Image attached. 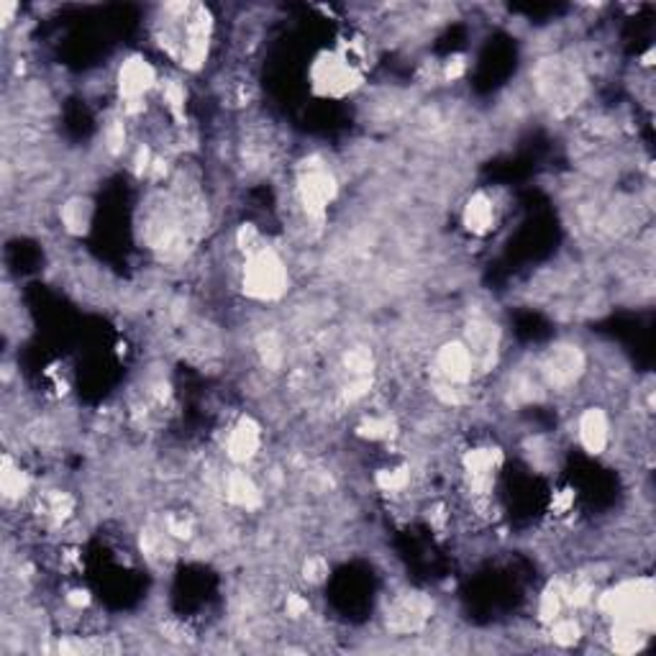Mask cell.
Here are the masks:
<instances>
[{
	"label": "cell",
	"instance_id": "6da1fadb",
	"mask_svg": "<svg viewBox=\"0 0 656 656\" xmlns=\"http://www.w3.org/2000/svg\"><path fill=\"white\" fill-rule=\"evenodd\" d=\"M598 608L602 615H610L613 623H626V626L649 633L656 623L654 585L646 577L623 582L600 595Z\"/></svg>",
	"mask_w": 656,
	"mask_h": 656
},
{
	"label": "cell",
	"instance_id": "7a4b0ae2",
	"mask_svg": "<svg viewBox=\"0 0 656 656\" xmlns=\"http://www.w3.org/2000/svg\"><path fill=\"white\" fill-rule=\"evenodd\" d=\"M287 270L285 261L274 254L272 249L261 246L260 251L246 257L244 290L246 295L257 301H274L285 292Z\"/></svg>",
	"mask_w": 656,
	"mask_h": 656
},
{
	"label": "cell",
	"instance_id": "3957f363",
	"mask_svg": "<svg viewBox=\"0 0 656 656\" xmlns=\"http://www.w3.org/2000/svg\"><path fill=\"white\" fill-rule=\"evenodd\" d=\"M157 82L154 67L141 56H131L123 62L121 72H118V90H121L123 103L128 113H137L141 108V100L149 93Z\"/></svg>",
	"mask_w": 656,
	"mask_h": 656
},
{
	"label": "cell",
	"instance_id": "277c9868",
	"mask_svg": "<svg viewBox=\"0 0 656 656\" xmlns=\"http://www.w3.org/2000/svg\"><path fill=\"white\" fill-rule=\"evenodd\" d=\"M298 190H301V200L302 205L308 208V213L318 216V213H323L328 203L336 198V179L331 178V172H328L323 164L313 159V162L302 169Z\"/></svg>",
	"mask_w": 656,
	"mask_h": 656
},
{
	"label": "cell",
	"instance_id": "5b68a950",
	"mask_svg": "<svg viewBox=\"0 0 656 656\" xmlns=\"http://www.w3.org/2000/svg\"><path fill=\"white\" fill-rule=\"evenodd\" d=\"M436 367L441 372V377L449 384H462L466 380H472V372H475V356L469 352V346L465 342L446 343L436 356Z\"/></svg>",
	"mask_w": 656,
	"mask_h": 656
},
{
	"label": "cell",
	"instance_id": "8992f818",
	"mask_svg": "<svg viewBox=\"0 0 656 656\" xmlns=\"http://www.w3.org/2000/svg\"><path fill=\"white\" fill-rule=\"evenodd\" d=\"M261 444V431L260 425L254 424L251 418H241L239 424L233 425L231 434H229V441H226V454L229 459L236 462V465H244L249 459L257 456Z\"/></svg>",
	"mask_w": 656,
	"mask_h": 656
},
{
	"label": "cell",
	"instance_id": "52a82bcc",
	"mask_svg": "<svg viewBox=\"0 0 656 656\" xmlns=\"http://www.w3.org/2000/svg\"><path fill=\"white\" fill-rule=\"evenodd\" d=\"M577 434H579V444H582L589 454H602L605 446H608V441H610L608 415H605L600 408H588L579 415Z\"/></svg>",
	"mask_w": 656,
	"mask_h": 656
},
{
	"label": "cell",
	"instance_id": "ba28073f",
	"mask_svg": "<svg viewBox=\"0 0 656 656\" xmlns=\"http://www.w3.org/2000/svg\"><path fill=\"white\" fill-rule=\"evenodd\" d=\"M582 367H585V362H582V354L577 352V346H557L548 354L544 372H547L548 383L569 384L577 380V374L582 372Z\"/></svg>",
	"mask_w": 656,
	"mask_h": 656
},
{
	"label": "cell",
	"instance_id": "9c48e42d",
	"mask_svg": "<svg viewBox=\"0 0 656 656\" xmlns=\"http://www.w3.org/2000/svg\"><path fill=\"white\" fill-rule=\"evenodd\" d=\"M226 497L231 500L233 506L251 510V507H257L261 503V490L246 472L236 469V472H231L226 477Z\"/></svg>",
	"mask_w": 656,
	"mask_h": 656
},
{
	"label": "cell",
	"instance_id": "30bf717a",
	"mask_svg": "<svg viewBox=\"0 0 656 656\" xmlns=\"http://www.w3.org/2000/svg\"><path fill=\"white\" fill-rule=\"evenodd\" d=\"M465 223L475 233H485L495 223V205L487 195H475L465 208Z\"/></svg>",
	"mask_w": 656,
	"mask_h": 656
},
{
	"label": "cell",
	"instance_id": "8fae6325",
	"mask_svg": "<svg viewBox=\"0 0 656 656\" xmlns=\"http://www.w3.org/2000/svg\"><path fill=\"white\" fill-rule=\"evenodd\" d=\"M0 487H3V495L5 497H21L28 487V479L26 475L21 472V466H15L11 462V456H5L3 459V472H0Z\"/></svg>",
	"mask_w": 656,
	"mask_h": 656
},
{
	"label": "cell",
	"instance_id": "7c38bea8",
	"mask_svg": "<svg viewBox=\"0 0 656 656\" xmlns=\"http://www.w3.org/2000/svg\"><path fill=\"white\" fill-rule=\"evenodd\" d=\"M90 216H93V208L87 200H80V198H75V200H69L65 205V210H62V220H65V226H67V231L72 233H82L87 226H90Z\"/></svg>",
	"mask_w": 656,
	"mask_h": 656
},
{
	"label": "cell",
	"instance_id": "4fadbf2b",
	"mask_svg": "<svg viewBox=\"0 0 656 656\" xmlns=\"http://www.w3.org/2000/svg\"><path fill=\"white\" fill-rule=\"evenodd\" d=\"M551 636H554V641L561 643V646H572V643L579 639V626H577V620H572V618H557L554 626H551Z\"/></svg>",
	"mask_w": 656,
	"mask_h": 656
},
{
	"label": "cell",
	"instance_id": "5bb4252c",
	"mask_svg": "<svg viewBox=\"0 0 656 656\" xmlns=\"http://www.w3.org/2000/svg\"><path fill=\"white\" fill-rule=\"evenodd\" d=\"M260 354L264 359V364L267 367L277 369L280 367V362H282V346L277 342V336L274 333H267V336H261V343H260Z\"/></svg>",
	"mask_w": 656,
	"mask_h": 656
},
{
	"label": "cell",
	"instance_id": "9a60e30c",
	"mask_svg": "<svg viewBox=\"0 0 656 656\" xmlns=\"http://www.w3.org/2000/svg\"><path fill=\"white\" fill-rule=\"evenodd\" d=\"M377 482H380L383 490L397 492L408 485V472H405V469H384V472H380Z\"/></svg>",
	"mask_w": 656,
	"mask_h": 656
},
{
	"label": "cell",
	"instance_id": "2e32d148",
	"mask_svg": "<svg viewBox=\"0 0 656 656\" xmlns=\"http://www.w3.org/2000/svg\"><path fill=\"white\" fill-rule=\"evenodd\" d=\"M328 574V564L323 559H308V564H305V577L311 579V582H321L323 577Z\"/></svg>",
	"mask_w": 656,
	"mask_h": 656
},
{
	"label": "cell",
	"instance_id": "e0dca14e",
	"mask_svg": "<svg viewBox=\"0 0 656 656\" xmlns=\"http://www.w3.org/2000/svg\"><path fill=\"white\" fill-rule=\"evenodd\" d=\"M287 613L290 615L308 613V600L301 598V595H290V598H287Z\"/></svg>",
	"mask_w": 656,
	"mask_h": 656
}]
</instances>
